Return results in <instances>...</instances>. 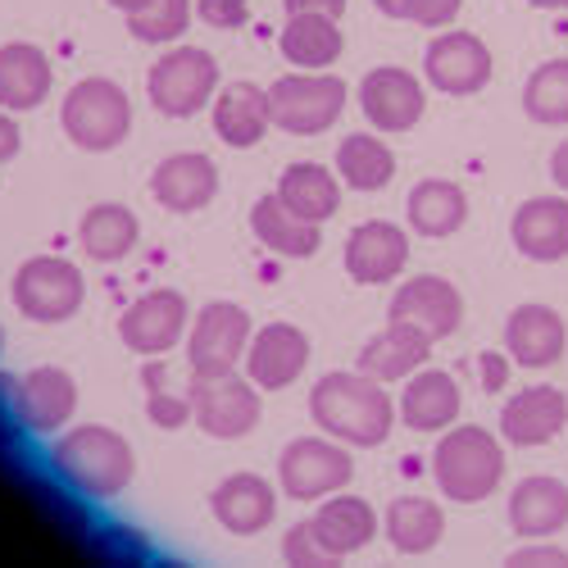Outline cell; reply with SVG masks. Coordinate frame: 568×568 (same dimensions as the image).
<instances>
[{
    "instance_id": "1",
    "label": "cell",
    "mask_w": 568,
    "mask_h": 568,
    "mask_svg": "<svg viewBox=\"0 0 568 568\" xmlns=\"http://www.w3.org/2000/svg\"><path fill=\"white\" fill-rule=\"evenodd\" d=\"M314 423L346 446H383L396 428V405L387 383L368 373H323L310 392Z\"/></svg>"
},
{
    "instance_id": "2",
    "label": "cell",
    "mask_w": 568,
    "mask_h": 568,
    "mask_svg": "<svg viewBox=\"0 0 568 568\" xmlns=\"http://www.w3.org/2000/svg\"><path fill=\"white\" fill-rule=\"evenodd\" d=\"M51 464L73 491H82L91 500L119 496L136 473V455H132L128 437L114 428H101V423H87V428L64 433L51 450Z\"/></svg>"
},
{
    "instance_id": "3",
    "label": "cell",
    "mask_w": 568,
    "mask_h": 568,
    "mask_svg": "<svg viewBox=\"0 0 568 568\" xmlns=\"http://www.w3.org/2000/svg\"><path fill=\"white\" fill-rule=\"evenodd\" d=\"M433 478H437L442 496H450L459 505H478L505 478V450L487 428H473V423L446 428V437L433 450Z\"/></svg>"
},
{
    "instance_id": "4",
    "label": "cell",
    "mask_w": 568,
    "mask_h": 568,
    "mask_svg": "<svg viewBox=\"0 0 568 568\" xmlns=\"http://www.w3.org/2000/svg\"><path fill=\"white\" fill-rule=\"evenodd\" d=\"M64 132L82 151H114L132 132V101L110 78H82L64 97Z\"/></svg>"
},
{
    "instance_id": "5",
    "label": "cell",
    "mask_w": 568,
    "mask_h": 568,
    "mask_svg": "<svg viewBox=\"0 0 568 568\" xmlns=\"http://www.w3.org/2000/svg\"><path fill=\"white\" fill-rule=\"evenodd\" d=\"M273 123L292 136H318L346 110V82L333 73H287L268 87Z\"/></svg>"
},
{
    "instance_id": "6",
    "label": "cell",
    "mask_w": 568,
    "mask_h": 568,
    "mask_svg": "<svg viewBox=\"0 0 568 568\" xmlns=\"http://www.w3.org/2000/svg\"><path fill=\"white\" fill-rule=\"evenodd\" d=\"M146 91H151V105L160 114L192 119L219 91V60L210 51H201V45H178V51H169L151 64Z\"/></svg>"
},
{
    "instance_id": "7",
    "label": "cell",
    "mask_w": 568,
    "mask_h": 568,
    "mask_svg": "<svg viewBox=\"0 0 568 568\" xmlns=\"http://www.w3.org/2000/svg\"><path fill=\"white\" fill-rule=\"evenodd\" d=\"M82 296H87L82 273L69 260H60V255H32L14 273V305L32 323H64V318H73Z\"/></svg>"
},
{
    "instance_id": "8",
    "label": "cell",
    "mask_w": 568,
    "mask_h": 568,
    "mask_svg": "<svg viewBox=\"0 0 568 568\" xmlns=\"http://www.w3.org/2000/svg\"><path fill=\"white\" fill-rule=\"evenodd\" d=\"M355 478V459L346 446L323 442V437H296L277 459V483L292 500H323Z\"/></svg>"
},
{
    "instance_id": "9",
    "label": "cell",
    "mask_w": 568,
    "mask_h": 568,
    "mask_svg": "<svg viewBox=\"0 0 568 568\" xmlns=\"http://www.w3.org/2000/svg\"><path fill=\"white\" fill-rule=\"evenodd\" d=\"M251 314L232 301H214L196 314L192 333H186V364L192 377H219V373H236L242 351L251 346Z\"/></svg>"
},
{
    "instance_id": "10",
    "label": "cell",
    "mask_w": 568,
    "mask_h": 568,
    "mask_svg": "<svg viewBox=\"0 0 568 568\" xmlns=\"http://www.w3.org/2000/svg\"><path fill=\"white\" fill-rule=\"evenodd\" d=\"M192 423L201 433L232 442L246 437L260 423V387L242 383L236 373H219V377H192Z\"/></svg>"
},
{
    "instance_id": "11",
    "label": "cell",
    "mask_w": 568,
    "mask_h": 568,
    "mask_svg": "<svg viewBox=\"0 0 568 568\" xmlns=\"http://www.w3.org/2000/svg\"><path fill=\"white\" fill-rule=\"evenodd\" d=\"M182 333H186V301H182V292H169V287L146 292L119 314L123 346L146 359H160L164 351H173L182 342Z\"/></svg>"
},
{
    "instance_id": "12",
    "label": "cell",
    "mask_w": 568,
    "mask_h": 568,
    "mask_svg": "<svg viewBox=\"0 0 568 568\" xmlns=\"http://www.w3.org/2000/svg\"><path fill=\"white\" fill-rule=\"evenodd\" d=\"M423 73L446 97H473L491 82V51L473 32H442L423 55Z\"/></svg>"
},
{
    "instance_id": "13",
    "label": "cell",
    "mask_w": 568,
    "mask_h": 568,
    "mask_svg": "<svg viewBox=\"0 0 568 568\" xmlns=\"http://www.w3.org/2000/svg\"><path fill=\"white\" fill-rule=\"evenodd\" d=\"M14 418L28 433H60L78 409V387L73 377L55 364H41L32 373H23L14 383V400H10Z\"/></svg>"
},
{
    "instance_id": "14",
    "label": "cell",
    "mask_w": 568,
    "mask_h": 568,
    "mask_svg": "<svg viewBox=\"0 0 568 568\" xmlns=\"http://www.w3.org/2000/svg\"><path fill=\"white\" fill-rule=\"evenodd\" d=\"M423 105H428L423 101V82L409 69L383 64V69L364 73V82H359V110L383 132H409L423 119Z\"/></svg>"
},
{
    "instance_id": "15",
    "label": "cell",
    "mask_w": 568,
    "mask_h": 568,
    "mask_svg": "<svg viewBox=\"0 0 568 568\" xmlns=\"http://www.w3.org/2000/svg\"><path fill=\"white\" fill-rule=\"evenodd\" d=\"M392 318L396 323H414L423 327L433 342L459 333V323H464V301L455 292V282L437 277V273H423V277H409L396 287L392 296Z\"/></svg>"
},
{
    "instance_id": "16",
    "label": "cell",
    "mask_w": 568,
    "mask_h": 568,
    "mask_svg": "<svg viewBox=\"0 0 568 568\" xmlns=\"http://www.w3.org/2000/svg\"><path fill=\"white\" fill-rule=\"evenodd\" d=\"M305 364H310V337L296 323H268L246 346V373H251V383L264 387V392L292 387L305 373Z\"/></svg>"
},
{
    "instance_id": "17",
    "label": "cell",
    "mask_w": 568,
    "mask_h": 568,
    "mask_svg": "<svg viewBox=\"0 0 568 568\" xmlns=\"http://www.w3.org/2000/svg\"><path fill=\"white\" fill-rule=\"evenodd\" d=\"M405 264H409V236L387 219H368L346 236V273L364 282V287H383Z\"/></svg>"
},
{
    "instance_id": "18",
    "label": "cell",
    "mask_w": 568,
    "mask_h": 568,
    "mask_svg": "<svg viewBox=\"0 0 568 568\" xmlns=\"http://www.w3.org/2000/svg\"><path fill=\"white\" fill-rule=\"evenodd\" d=\"M568 396L559 387H524L500 409V437L509 446H546L564 433Z\"/></svg>"
},
{
    "instance_id": "19",
    "label": "cell",
    "mask_w": 568,
    "mask_h": 568,
    "mask_svg": "<svg viewBox=\"0 0 568 568\" xmlns=\"http://www.w3.org/2000/svg\"><path fill=\"white\" fill-rule=\"evenodd\" d=\"M151 192L164 210L173 214H196L214 201L219 192V169L210 155H196V151H182V155H169L160 160V169L151 173Z\"/></svg>"
},
{
    "instance_id": "20",
    "label": "cell",
    "mask_w": 568,
    "mask_h": 568,
    "mask_svg": "<svg viewBox=\"0 0 568 568\" xmlns=\"http://www.w3.org/2000/svg\"><path fill=\"white\" fill-rule=\"evenodd\" d=\"M509 236L518 255L537 264H555L568 255V196H532L514 210Z\"/></svg>"
},
{
    "instance_id": "21",
    "label": "cell",
    "mask_w": 568,
    "mask_h": 568,
    "mask_svg": "<svg viewBox=\"0 0 568 568\" xmlns=\"http://www.w3.org/2000/svg\"><path fill=\"white\" fill-rule=\"evenodd\" d=\"M568 346V327L550 305H518L505 323V351L524 368H550L559 364Z\"/></svg>"
},
{
    "instance_id": "22",
    "label": "cell",
    "mask_w": 568,
    "mask_h": 568,
    "mask_svg": "<svg viewBox=\"0 0 568 568\" xmlns=\"http://www.w3.org/2000/svg\"><path fill=\"white\" fill-rule=\"evenodd\" d=\"M210 509L214 518L236 532V537H255L273 524V514H277V496L273 487L260 478V473H232V478H223L210 496Z\"/></svg>"
},
{
    "instance_id": "23",
    "label": "cell",
    "mask_w": 568,
    "mask_h": 568,
    "mask_svg": "<svg viewBox=\"0 0 568 568\" xmlns=\"http://www.w3.org/2000/svg\"><path fill=\"white\" fill-rule=\"evenodd\" d=\"M459 409H464V396H459V383L450 373H442V368L409 373L405 396H400L405 428H414V433H446L450 423L459 418Z\"/></svg>"
},
{
    "instance_id": "24",
    "label": "cell",
    "mask_w": 568,
    "mask_h": 568,
    "mask_svg": "<svg viewBox=\"0 0 568 568\" xmlns=\"http://www.w3.org/2000/svg\"><path fill=\"white\" fill-rule=\"evenodd\" d=\"M428 351H433V337L423 333L414 323H387L377 337L364 342L359 351V373L377 377V383H396V377H409L428 364Z\"/></svg>"
},
{
    "instance_id": "25",
    "label": "cell",
    "mask_w": 568,
    "mask_h": 568,
    "mask_svg": "<svg viewBox=\"0 0 568 568\" xmlns=\"http://www.w3.org/2000/svg\"><path fill=\"white\" fill-rule=\"evenodd\" d=\"M568 524V487L559 478H524L509 496V528L528 541H541V537H555L559 528Z\"/></svg>"
},
{
    "instance_id": "26",
    "label": "cell",
    "mask_w": 568,
    "mask_h": 568,
    "mask_svg": "<svg viewBox=\"0 0 568 568\" xmlns=\"http://www.w3.org/2000/svg\"><path fill=\"white\" fill-rule=\"evenodd\" d=\"M273 128V110H268V91L255 82H232L214 97V132L227 146L246 151L260 146L264 132Z\"/></svg>"
},
{
    "instance_id": "27",
    "label": "cell",
    "mask_w": 568,
    "mask_h": 568,
    "mask_svg": "<svg viewBox=\"0 0 568 568\" xmlns=\"http://www.w3.org/2000/svg\"><path fill=\"white\" fill-rule=\"evenodd\" d=\"M45 97H51V60L28 41L0 45V110H37Z\"/></svg>"
},
{
    "instance_id": "28",
    "label": "cell",
    "mask_w": 568,
    "mask_h": 568,
    "mask_svg": "<svg viewBox=\"0 0 568 568\" xmlns=\"http://www.w3.org/2000/svg\"><path fill=\"white\" fill-rule=\"evenodd\" d=\"M310 524H314L318 541L333 550L337 559L364 550V546L377 537V514H373V505L359 500V496H333V500H323Z\"/></svg>"
},
{
    "instance_id": "29",
    "label": "cell",
    "mask_w": 568,
    "mask_h": 568,
    "mask_svg": "<svg viewBox=\"0 0 568 568\" xmlns=\"http://www.w3.org/2000/svg\"><path fill=\"white\" fill-rule=\"evenodd\" d=\"M282 55H287L301 73H323L327 64L342 60V28L337 19H323V14H287V28L277 37Z\"/></svg>"
},
{
    "instance_id": "30",
    "label": "cell",
    "mask_w": 568,
    "mask_h": 568,
    "mask_svg": "<svg viewBox=\"0 0 568 568\" xmlns=\"http://www.w3.org/2000/svg\"><path fill=\"white\" fill-rule=\"evenodd\" d=\"M251 232L260 236L268 251L287 255V260H305V255H314L318 242H323L318 223H310V219H301L296 210H287L277 192L255 201V210H251Z\"/></svg>"
},
{
    "instance_id": "31",
    "label": "cell",
    "mask_w": 568,
    "mask_h": 568,
    "mask_svg": "<svg viewBox=\"0 0 568 568\" xmlns=\"http://www.w3.org/2000/svg\"><path fill=\"white\" fill-rule=\"evenodd\" d=\"M405 214H409V227L423 236H450L468 219V196L446 178H423L405 201Z\"/></svg>"
},
{
    "instance_id": "32",
    "label": "cell",
    "mask_w": 568,
    "mask_h": 568,
    "mask_svg": "<svg viewBox=\"0 0 568 568\" xmlns=\"http://www.w3.org/2000/svg\"><path fill=\"white\" fill-rule=\"evenodd\" d=\"M277 196L301 219L323 223V219H333L342 210V182H337L333 169H323V164H292L277 182Z\"/></svg>"
},
{
    "instance_id": "33",
    "label": "cell",
    "mask_w": 568,
    "mask_h": 568,
    "mask_svg": "<svg viewBox=\"0 0 568 568\" xmlns=\"http://www.w3.org/2000/svg\"><path fill=\"white\" fill-rule=\"evenodd\" d=\"M136 214L128 210V205H114V201H105V205H91L87 214H82V227H78V242H82V251L91 255V260H101V264H114V260H123L132 246H136Z\"/></svg>"
},
{
    "instance_id": "34",
    "label": "cell",
    "mask_w": 568,
    "mask_h": 568,
    "mask_svg": "<svg viewBox=\"0 0 568 568\" xmlns=\"http://www.w3.org/2000/svg\"><path fill=\"white\" fill-rule=\"evenodd\" d=\"M446 532V514L437 500H423V496H396L387 505V537L400 555H423L433 550Z\"/></svg>"
},
{
    "instance_id": "35",
    "label": "cell",
    "mask_w": 568,
    "mask_h": 568,
    "mask_svg": "<svg viewBox=\"0 0 568 568\" xmlns=\"http://www.w3.org/2000/svg\"><path fill=\"white\" fill-rule=\"evenodd\" d=\"M337 173L351 192H383L396 178V155L373 132H355L337 146Z\"/></svg>"
},
{
    "instance_id": "36",
    "label": "cell",
    "mask_w": 568,
    "mask_h": 568,
    "mask_svg": "<svg viewBox=\"0 0 568 568\" xmlns=\"http://www.w3.org/2000/svg\"><path fill=\"white\" fill-rule=\"evenodd\" d=\"M524 110L532 123L559 128L568 123V60H546L524 82Z\"/></svg>"
},
{
    "instance_id": "37",
    "label": "cell",
    "mask_w": 568,
    "mask_h": 568,
    "mask_svg": "<svg viewBox=\"0 0 568 568\" xmlns=\"http://www.w3.org/2000/svg\"><path fill=\"white\" fill-rule=\"evenodd\" d=\"M192 10H196V0H151L146 10L128 14V32L151 45L178 41L186 32V23H192Z\"/></svg>"
},
{
    "instance_id": "38",
    "label": "cell",
    "mask_w": 568,
    "mask_h": 568,
    "mask_svg": "<svg viewBox=\"0 0 568 568\" xmlns=\"http://www.w3.org/2000/svg\"><path fill=\"white\" fill-rule=\"evenodd\" d=\"M387 19H405V23H423V28H446L464 0H373Z\"/></svg>"
},
{
    "instance_id": "39",
    "label": "cell",
    "mask_w": 568,
    "mask_h": 568,
    "mask_svg": "<svg viewBox=\"0 0 568 568\" xmlns=\"http://www.w3.org/2000/svg\"><path fill=\"white\" fill-rule=\"evenodd\" d=\"M282 559L292 568H333L337 564V555L318 541L314 524H296L287 537H282Z\"/></svg>"
},
{
    "instance_id": "40",
    "label": "cell",
    "mask_w": 568,
    "mask_h": 568,
    "mask_svg": "<svg viewBox=\"0 0 568 568\" xmlns=\"http://www.w3.org/2000/svg\"><path fill=\"white\" fill-rule=\"evenodd\" d=\"M155 428H182V423H192V396H169L164 387H151V400H146Z\"/></svg>"
},
{
    "instance_id": "41",
    "label": "cell",
    "mask_w": 568,
    "mask_h": 568,
    "mask_svg": "<svg viewBox=\"0 0 568 568\" xmlns=\"http://www.w3.org/2000/svg\"><path fill=\"white\" fill-rule=\"evenodd\" d=\"M196 14L210 28H242L251 14V0H196Z\"/></svg>"
},
{
    "instance_id": "42",
    "label": "cell",
    "mask_w": 568,
    "mask_h": 568,
    "mask_svg": "<svg viewBox=\"0 0 568 568\" xmlns=\"http://www.w3.org/2000/svg\"><path fill=\"white\" fill-rule=\"evenodd\" d=\"M509 568H568V550L559 546H524L509 555Z\"/></svg>"
},
{
    "instance_id": "43",
    "label": "cell",
    "mask_w": 568,
    "mask_h": 568,
    "mask_svg": "<svg viewBox=\"0 0 568 568\" xmlns=\"http://www.w3.org/2000/svg\"><path fill=\"white\" fill-rule=\"evenodd\" d=\"M478 368H483V387H487L491 396L509 383V359H505V355H496V351H487V355L478 359Z\"/></svg>"
},
{
    "instance_id": "44",
    "label": "cell",
    "mask_w": 568,
    "mask_h": 568,
    "mask_svg": "<svg viewBox=\"0 0 568 568\" xmlns=\"http://www.w3.org/2000/svg\"><path fill=\"white\" fill-rule=\"evenodd\" d=\"M346 0H287V14H323V19H342Z\"/></svg>"
},
{
    "instance_id": "45",
    "label": "cell",
    "mask_w": 568,
    "mask_h": 568,
    "mask_svg": "<svg viewBox=\"0 0 568 568\" xmlns=\"http://www.w3.org/2000/svg\"><path fill=\"white\" fill-rule=\"evenodd\" d=\"M19 155V123L10 119V110H0V164Z\"/></svg>"
},
{
    "instance_id": "46",
    "label": "cell",
    "mask_w": 568,
    "mask_h": 568,
    "mask_svg": "<svg viewBox=\"0 0 568 568\" xmlns=\"http://www.w3.org/2000/svg\"><path fill=\"white\" fill-rule=\"evenodd\" d=\"M550 178H555V186L568 196V141H559L555 146V155H550Z\"/></svg>"
},
{
    "instance_id": "47",
    "label": "cell",
    "mask_w": 568,
    "mask_h": 568,
    "mask_svg": "<svg viewBox=\"0 0 568 568\" xmlns=\"http://www.w3.org/2000/svg\"><path fill=\"white\" fill-rule=\"evenodd\" d=\"M110 6H114V10H123V14H136V10H146L151 0H110Z\"/></svg>"
},
{
    "instance_id": "48",
    "label": "cell",
    "mask_w": 568,
    "mask_h": 568,
    "mask_svg": "<svg viewBox=\"0 0 568 568\" xmlns=\"http://www.w3.org/2000/svg\"><path fill=\"white\" fill-rule=\"evenodd\" d=\"M528 6H537V10H568V0H528Z\"/></svg>"
},
{
    "instance_id": "49",
    "label": "cell",
    "mask_w": 568,
    "mask_h": 568,
    "mask_svg": "<svg viewBox=\"0 0 568 568\" xmlns=\"http://www.w3.org/2000/svg\"><path fill=\"white\" fill-rule=\"evenodd\" d=\"M0 346H6V333H0Z\"/></svg>"
}]
</instances>
